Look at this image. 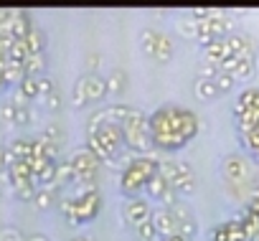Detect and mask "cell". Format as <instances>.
I'll return each instance as SVG.
<instances>
[{"label": "cell", "instance_id": "obj_1", "mask_svg": "<svg viewBox=\"0 0 259 241\" xmlns=\"http://www.w3.org/2000/svg\"><path fill=\"white\" fill-rule=\"evenodd\" d=\"M198 132V119L191 109L186 107H176V104H165L160 109L153 112L150 117V135L155 148L160 150H181L186 142H191Z\"/></svg>", "mask_w": 259, "mask_h": 241}, {"label": "cell", "instance_id": "obj_2", "mask_svg": "<svg viewBox=\"0 0 259 241\" xmlns=\"http://www.w3.org/2000/svg\"><path fill=\"white\" fill-rule=\"evenodd\" d=\"M158 165L160 160H155L153 155H140V158H133L127 163V168L122 170V178H119V188L127 198H138L140 190L148 188L150 178L158 173Z\"/></svg>", "mask_w": 259, "mask_h": 241}, {"label": "cell", "instance_id": "obj_3", "mask_svg": "<svg viewBox=\"0 0 259 241\" xmlns=\"http://www.w3.org/2000/svg\"><path fill=\"white\" fill-rule=\"evenodd\" d=\"M122 135H124V148H130L133 153L150 155V150L155 148L150 135V117H145V112L140 109H130L127 119L122 122Z\"/></svg>", "mask_w": 259, "mask_h": 241}, {"label": "cell", "instance_id": "obj_4", "mask_svg": "<svg viewBox=\"0 0 259 241\" xmlns=\"http://www.w3.org/2000/svg\"><path fill=\"white\" fill-rule=\"evenodd\" d=\"M59 208H61V213L66 216L69 223H74V226L89 223V221L97 218V213H99V208H102V196H99V190L87 193V196H79V198L64 196V198L59 201Z\"/></svg>", "mask_w": 259, "mask_h": 241}, {"label": "cell", "instance_id": "obj_5", "mask_svg": "<svg viewBox=\"0 0 259 241\" xmlns=\"http://www.w3.org/2000/svg\"><path fill=\"white\" fill-rule=\"evenodd\" d=\"M140 46L145 49V54H150V59L160 64H168L173 59V41L165 33H158L153 28H145L140 33Z\"/></svg>", "mask_w": 259, "mask_h": 241}, {"label": "cell", "instance_id": "obj_6", "mask_svg": "<svg viewBox=\"0 0 259 241\" xmlns=\"http://www.w3.org/2000/svg\"><path fill=\"white\" fill-rule=\"evenodd\" d=\"M74 173H76V183H97V168H99V158L89 150V148H79L71 158H69Z\"/></svg>", "mask_w": 259, "mask_h": 241}, {"label": "cell", "instance_id": "obj_7", "mask_svg": "<svg viewBox=\"0 0 259 241\" xmlns=\"http://www.w3.org/2000/svg\"><path fill=\"white\" fill-rule=\"evenodd\" d=\"M122 213H124V221L133 228H140L143 223H148L153 218V208H150V203L145 198H127Z\"/></svg>", "mask_w": 259, "mask_h": 241}, {"label": "cell", "instance_id": "obj_8", "mask_svg": "<svg viewBox=\"0 0 259 241\" xmlns=\"http://www.w3.org/2000/svg\"><path fill=\"white\" fill-rule=\"evenodd\" d=\"M224 175H226V183L236 188V185H241V183L249 180L251 170H249V165H246V160L241 155H229L224 160Z\"/></svg>", "mask_w": 259, "mask_h": 241}, {"label": "cell", "instance_id": "obj_9", "mask_svg": "<svg viewBox=\"0 0 259 241\" xmlns=\"http://www.w3.org/2000/svg\"><path fill=\"white\" fill-rule=\"evenodd\" d=\"M173 213V221H176V231L183 233V236H196V218H193V211L183 203H176L173 208H168Z\"/></svg>", "mask_w": 259, "mask_h": 241}, {"label": "cell", "instance_id": "obj_10", "mask_svg": "<svg viewBox=\"0 0 259 241\" xmlns=\"http://www.w3.org/2000/svg\"><path fill=\"white\" fill-rule=\"evenodd\" d=\"M226 38H229V46H231V54H234V56L246 59V61H254L256 46H254V41H251L249 36H244V33H229Z\"/></svg>", "mask_w": 259, "mask_h": 241}, {"label": "cell", "instance_id": "obj_11", "mask_svg": "<svg viewBox=\"0 0 259 241\" xmlns=\"http://www.w3.org/2000/svg\"><path fill=\"white\" fill-rule=\"evenodd\" d=\"M153 226H155L158 238H168L170 233H176V221H173V213L168 208H155L153 211Z\"/></svg>", "mask_w": 259, "mask_h": 241}, {"label": "cell", "instance_id": "obj_12", "mask_svg": "<svg viewBox=\"0 0 259 241\" xmlns=\"http://www.w3.org/2000/svg\"><path fill=\"white\" fill-rule=\"evenodd\" d=\"M203 49H206V61H211L216 66H221L229 56H234L231 54V46H229V38H216V41H211Z\"/></svg>", "mask_w": 259, "mask_h": 241}, {"label": "cell", "instance_id": "obj_13", "mask_svg": "<svg viewBox=\"0 0 259 241\" xmlns=\"http://www.w3.org/2000/svg\"><path fill=\"white\" fill-rule=\"evenodd\" d=\"M173 190L181 193V196L196 190V175H193V168H191L188 163H183V160H181V170H178V178H176V183H173Z\"/></svg>", "mask_w": 259, "mask_h": 241}, {"label": "cell", "instance_id": "obj_14", "mask_svg": "<svg viewBox=\"0 0 259 241\" xmlns=\"http://www.w3.org/2000/svg\"><path fill=\"white\" fill-rule=\"evenodd\" d=\"M107 94H109L107 91V79L99 76V74H87V97H89V102H99Z\"/></svg>", "mask_w": 259, "mask_h": 241}, {"label": "cell", "instance_id": "obj_15", "mask_svg": "<svg viewBox=\"0 0 259 241\" xmlns=\"http://www.w3.org/2000/svg\"><path fill=\"white\" fill-rule=\"evenodd\" d=\"M31 28H33V23H31L28 13H23V11H16V13H13V21H11V28H8V33H11L13 38H26V36L31 33Z\"/></svg>", "mask_w": 259, "mask_h": 241}, {"label": "cell", "instance_id": "obj_16", "mask_svg": "<svg viewBox=\"0 0 259 241\" xmlns=\"http://www.w3.org/2000/svg\"><path fill=\"white\" fill-rule=\"evenodd\" d=\"M193 94H196V99H201V102H213L221 91H219L216 81H208V79H196V81H193Z\"/></svg>", "mask_w": 259, "mask_h": 241}, {"label": "cell", "instance_id": "obj_17", "mask_svg": "<svg viewBox=\"0 0 259 241\" xmlns=\"http://www.w3.org/2000/svg\"><path fill=\"white\" fill-rule=\"evenodd\" d=\"M56 168H59V163L56 160H49L38 173H36V183H38V188H51V185H56Z\"/></svg>", "mask_w": 259, "mask_h": 241}, {"label": "cell", "instance_id": "obj_18", "mask_svg": "<svg viewBox=\"0 0 259 241\" xmlns=\"http://www.w3.org/2000/svg\"><path fill=\"white\" fill-rule=\"evenodd\" d=\"M246 109H259V89H246V91H241V97L236 99L234 112L241 114V112H246Z\"/></svg>", "mask_w": 259, "mask_h": 241}, {"label": "cell", "instance_id": "obj_19", "mask_svg": "<svg viewBox=\"0 0 259 241\" xmlns=\"http://www.w3.org/2000/svg\"><path fill=\"white\" fill-rule=\"evenodd\" d=\"M145 190H148V196H150V198L163 201V196H165L168 190H173V188L168 185V180H165L160 173H155V175L150 178V183H148V188H145Z\"/></svg>", "mask_w": 259, "mask_h": 241}, {"label": "cell", "instance_id": "obj_20", "mask_svg": "<svg viewBox=\"0 0 259 241\" xmlns=\"http://www.w3.org/2000/svg\"><path fill=\"white\" fill-rule=\"evenodd\" d=\"M61 188L59 185H51V188H38V193H36V206L41 208V211H49L54 203H56V193H59Z\"/></svg>", "mask_w": 259, "mask_h": 241}, {"label": "cell", "instance_id": "obj_21", "mask_svg": "<svg viewBox=\"0 0 259 241\" xmlns=\"http://www.w3.org/2000/svg\"><path fill=\"white\" fill-rule=\"evenodd\" d=\"M46 71V54H31L26 59V76H44Z\"/></svg>", "mask_w": 259, "mask_h": 241}, {"label": "cell", "instance_id": "obj_22", "mask_svg": "<svg viewBox=\"0 0 259 241\" xmlns=\"http://www.w3.org/2000/svg\"><path fill=\"white\" fill-rule=\"evenodd\" d=\"M76 183V173H74V168H71V163L66 160V163H59V168H56V185L59 188H66V185H74Z\"/></svg>", "mask_w": 259, "mask_h": 241}, {"label": "cell", "instance_id": "obj_23", "mask_svg": "<svg viewBox=\"0 0 259 241\" xmlns=\"http://www.w3.org/2000/svg\"><path fill=\"white\" fill-rule=\"evenodd\" d=\"M26 43H28L31 54H44V51H46V36H44V31L33 26L31 33L26 36Z\"/></svg>", "mask_w": 259, "mask_h": 241}, {"label": "cell", "instance_id": "obj_24", "mask_svg": "<svg viewBox=\"0 0 259 241\" xmlns=\"http://www.w3.org/2000/svg\"><path fill=\"white\" fill-rule=\"evenodd\" d=\"M124 86H127V76H124V71L114 69V71L107 76V91H109V94H122Z\"/></svg>", "mask_w": 259, "mask_h": 241}, {"label": "cell", "instance_id": "obj_25", "mask_svg": "<svg viewBox=\"0 0 259 241\" xmlns=\"http://www.w3.org/2000/svg\"><path fill=\"white\" fill-rule=\"evenodd\" d=\"M178 170H181V163H178V160H160V165H158V173L168 180L170 188H173V183H176V178H178Z\"/></svg>", "mask_w": 259, "mask_h": 241}, {"label": "cell", "instance_id": "obj_26", "mask_svg": "<svg viewBox=\"0 0 259 241\" xmlns=\"http://www.w3.org/2000/svg\"><path fill=\"white\" fill-rule=\"evenodd\" d=\"M71 102H74V107H87V104H89V97H87V74L76 79V84H74V94H71Z\"/></svg>", "mask_w": 259, "mask_h": 241}, {"label": "cell", "instance_id": "obj_27", "mask_svg": "<svg viewBox=\"0 0 259 241\" xmlns=\"http://www.w3.org/2000/svg\"><path fill=\"white\" fill-rule=\"evenodd\" d=\"M18 91L31 102V99H36L38 97V76H23V81L18 84Z\"/></svg>", "mask_w": 259, "mask_h": 241}, {"label": "cell", "instance_id": "obj_28", "mask_svg": "<svg viewBox=\"0 0 259 241\" xmlns=\"http://www.w3.org/2000/svg\"><path fill=\"white\" fill-rule=\"evenodd\" d=\"M178 31L183 38H198V21H193L191 16L188 18H181L178 21Z\"/></svg>", "mask_w": 259, "mask_h": 241}, {"label": "cell", "instance_id": "obj_29", "mask_svg": "<svg viewBox=\"0 0 259 241\" xmlns=\"http://www.w3.org/2000/svg\"><path fill=\"white\" fill-rule=\"evenodd\" d=\"M13 193H16V198H18V201H26V203H28V201H36V193H38V188H36V180L18 185Z\"/></svg>", "mask_w": 259, "mask_h": 241}, {"label": "cell", "instance_id": "obj_30", "mask_svg": "<svg viewBox=\"0 0 259 241\" xmlns=\"http://www.w3.org/2000/svg\"><path fill=\"white\" fill-rule=\"evenodd\" d=\"M234 79H251L254 76V61H246V59H241L239 61V66L234 69V74H231Z\"/></svg>", "mask_w": 259, "mask_h": 241}, {"label": "cell", "instance_id": "obj_31", "mask_svg": "<svg viewBox=\"0 0 259 241\" xmlns=\"http://www.w3.org/2000/svg\"><path fill=\"white\" fill-rule=\"evenodd\" d=\"M213 81H216V86H219L221 94H226V91H231V89L236 86V79H234L231 74H226V71H219V76H216Z\"/></svg>", "mask_w": 259, "mask_h": 241}, {"label": "cell", "instance_id": "obj_32", "mask_svg": "<svg viewBox=\"0 0 259 241\" xmlns=\"http://www.w3.org/2000/svg\"><path fill=\"white\" fill-rule=\"evenodd\" d=\"M16 112H18V107L13 102H3V104H0V119L8 122V125H16Z\"/></svg>", "mask_w": 259, "mask_h": 241}, {"label": "cell", "instance_id": "obj_33", "mask_svg": "<svg viewBox=\"0 0 259 241\" xmlns=\"http://www.w3.org/2000/svg\"><path fill=\"white\" fill-rule=\"evenodd\" d=\"M54 91H56L54 79H51V76H46V74H44V76H38V97H44V99H46V97H51Z\"/></svg>", "mask_w": 259, "mask_h": 241}, {"label": "cell", "instance_id": "obj_34", "mask_svg": "<svg viewBox=\"0 0 259 241\" xmlns=\"http://www.w3.org/2000/svg\"><path fill=\"white\" fill-rule=\"evenodd\" d=\"M0 241H26L23 231L16 228V226H6L3 231H0Z\"/></svg>", "mask_w": 259, "mask_h": 241}, {"label": "cell", "instance_id": "obj_35", "mask_svg": "<svg viewBox=\"0 0 259 241\" xmlns=\"http://www.w3.org/2000/svg\"><path fill=\"white\" fill-rule=\"evenodd\" d=\"M219 66L216 64H211V61H206L203 66H198V79H208V81H213L216 76H219Z\"/></svg>", "mask_w": 259, "mask_h": 241}, {"label": "cell", "instance_id": "obj_36", "mask_svg": "<svg viewBox=\"0 0 259 241\" xmlns=\"http://www.w3.org/2000/svg\"><path fill=\"white\" fill-rule=\"evenodd\" d=\"M41 137L49 140V142H54V145H61V127H59V125H49Z\"/></svg>", "mask_w": 259, "mask_h": 241}, {"label": "cell", "instance_id": "obj_37", "mask_svg": "<svg viewBox=\"0 0 259 241\" xmlns=\"http://www.w3.org/2000/svg\"><path fill=\"white\" fill-rule=\"evenodd\" d=\"M138 233H140V241H153L158 233H155V226H153V218L148 221V223H143L140 228H138Z\"/></svg>", "mask_w": 259, "mask_h": 241}, {"label": "cell", "instance_id": "obj_38", "mask_svg": "<svg viewBox=\"0 0 259 241\" xmlns=\"http://www.w3.org/2000/svg\"><path fill=\"white\" fill-rule=\"evenodd\" d=\"M16 125H18V127L31 125V109H28V107H18V112H16Z\"/></svg>", "mask_w": 259, "mask_h": 241}, {"label": "cell", "instance_id": "obj_39", "mask_svg": "<svg viewBox=\"0 0 259 241\" xmlns=\"http://www.w3.org/2000/svg\"><path fill=\"white\" fill-rule=\"evenodd\" d=\"M44 102H46V107H49L51 112L61 109V94H59V91H54V94H51V97H46Z\"/></svg>", "mask_w": 259, "mask_h": 241}, {"label": "cell", "instance_id": "obj_40", "mask_svg": "<svg viewBox=\"0 0 259 241\" xmlns=\"http://www.w3.org/2000/svg\"><path fill=\"white\" fill-rule=\"evenodd\" d=\"M3 170H8V150L0 148V173Z\"/></svg>", "mask_w": 259, "mask_h": 241}, {"label": "cell", "instance_id": "obj_41", "mask_svg": "<svg viewBox=\"0 0 259 241\" xmlns=\"http://www.w3.org/2000/svg\"><path fill=\"white\" fill-rule=\"evenodd\" d=\"M165 241H191V238H188V236H183V233H178V231H176V233H170V236H168V238H165Z\"/></svg>", "mask_w": 259, "mask_h": 241}, {"label": "cell", "instance_id": "obj_42", "mask_svg": "<svg viewBox=\"0 0 259 241\" xmlns=\"http://www.w3.org/2000/svg\"><path fill=\"white\" fill-rule=\"evenodd\" d=\"M26 241H49L44 233H31V236H26Z\"/></svg>", "mask_w": 259, "mask_h": 241}, {"label": "cell", "instance_id": "obj_43", "mask_svg": "<svg viewBox=\"0 0 259 241\" xmlns=\"http://www.w3.org/2000/svg\"><path fill=\"white\" fill-rule=\"evenodd\" d=\"M71 241H92V238H87V236H74Z\"/></svg>", "mask_w": 259, "mask_h": 241}, {"label": "cell", "instance_id": "obj_44", "mask_svg": "<svg viewBox=\"0 0 259 241\" xmlns=\"http://www.w3.org/2000/svg\"><path fill=\"white\" fill-rule=\"evenodd\" d=\"M158 241H165V238H158Z\"/></svg>", "mask_w": 259, "mask_h": 241}]
</instances>
